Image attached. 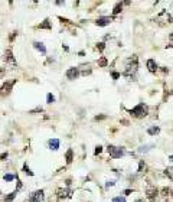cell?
Here are the masks:
<instances>
[{"label":"cell","instance_id":"1","mask_svg":"<svg viewBox=\"0 0 173 202\" xmlns=\"http://www.w3.org/2000/svg\"><path fill=\"white\" fill-rule=\"evenodd\" d=\"M137 71H138V59L136 55H133L131 58H129L125 61V69L123 72V76L127 78L129 81H134Z\"/></svg>","mask_w":173,"mask_h":202},{"label":"cell","instance_id":"2","mask_svg":"<svg viewBox=\"0 0 173 202\" xmlns=\"http://www.w3.org/2000/svg\"><path fill=\"white\" fill-rule=\"evenodd\" d=\"M129 113L131 114V116L137 117V118H143V117H146L147 114H149V107H147L146 104L140 103V104H137L133 110H130Z\"/></svg>","mask_w":173,"mask_h":202},{"label":"cell","instance_id":"3","mask_svg":"<svg viewBox=\"0 0 173 202\" xmlns=\"http://www.w3.org/2000/svg\"><path fill=\"white\" fill-rule=\"evenodd\" d=\"M107 150H108V154H110L113 159H120L123 154H124V147H118V146H113V144H110L108 147H107Z\"/></svg>","mask_w":173,"mask_h":202},{"label":"cell","instance_id":"4","mask_svg":"<svg viewBox=\"0 0 173 202\" xmlns=\"http://www.w3.org/2000/svg\"><path fill=\"white\" fill-rule=\"evenodd\" d=\"M157 195H159V189L156 188L154 185L151 183H147L146 185V196L149 201H154L156 198H157Z\"/></svg>","mask_w":173,"mask_h":202},{"label":"cell","instance_id":"5","mask_svg":"<svg viewBox=\"0 0 173 202\" xmlns=\"http://www.w3.org/2000/svg\"><path fill=\"white\" fill-rule=\"evenodd\" d=\"M45 199V192L42 189H38L29 195V202H42Z\"/></svg>","mask_w":173,"mask_h":202},{"label":"cell","instance_id":"6","mask_svg":"<svg viewBox=\"0 0 173 202\" xmlns=\"http://www.w3.org/2000/svg\"><path fill=\"white\" fill-rule=\"evenodd\" d=\"M81 75V72H80V68H76V67H72V68H69L67 71V78L68 80H76L78 76Z\"/></svg>","mask_w":173,"mask_h":202},{"label":"cell","instance_id":"7","mask_svg":"<svg viewBox=\"0 0 173 202\" xmlns=\"http://www.w3.org/2000/svg\"><path fill=\"white\" fill-rule=\"evenodd\" d=\"M14 82H16V80H10L7 81V82H5L3 85H2V88H0V92L5 95V94H9L10 91H12V88H13Z\"/></svg>","mask_w":173,"mask_h":202},{"label":"cell","instance_id":"8","mask_svg":"<svg viewBox=\"0 0 173 202\" xmlns=\"http://www.w3.org/2000/svg\"><path fill=\"white\" fill-rule=\"evenodd\" d=\"M111 22H113V18L104 16V18H98L97 20H95V25H97V26H108Z\"/></svg>","mask_w":173,"mask_h":202},{"label":"cell","instance_id":"9","mask_svg":"<svg viewBox=\"0 0 173 202\" xmlns=\"http://www.w3.org/2000/svg\"><path fill=\"white\" fill-rule=\"evenodd\" d=\"M56 195H58V198H61V199H64V198H71L72 189H69V188L58 189V191H56Z\"/></svg>","mask_w":173,"mask_h":202},{"label":"cell","instance_id":"10","mask_svg":"<svg viewBox=\"0 0 173 202\" xmlns=\"http://www.w3.org/2000/svg\"><path fill=\"white\" fill-rule=\"evenodd\" d=\"M146 67H147V69H149L150 72H156V71H157V64H156L154 59H147Z\"/></svg>","mask_w":173,"mask_h":202},{"label":"cell","instance_id":"11","mask_svg":"<svg viewBox=\"0 0 173 202\" xmlns=\"http://www.w3.org/2000/svg\"><path fill=\"white\" fill-rule=\"evenodd\" d=\"M59 144H61V142H59L58 139H51L49 140V143H48V146H49L51 150H58V149H59Z\"/></svg>","mask_w":173,"mask_h":202},{"label":"cell","instance_id":"12","mask_svg":"<svg viewBox=\"0 0 173 202\" xmlns=\"http://www.w3.org/2000/svg\"><path fill=\"white\" fill-rule=\"evenodd\" d=\"M5 61H6V62L16 64V61H14V58H13V54H12V51H10V49H6V52H5Z\"/></svg>","mask_w":173,"mask_h":202},{"label":"cell","instance_id":"13","mask_svg":"<svg viewBox=\"0 0 173 202\" xmlns=\"http://www.w3.org/2000/svg\"><path fill=\"white\" fill-rule=\"evenodd\" d=\"M33 46H35V49H38L40 52V54H46V48H45V45L42 43V42H33Z\"/></svg>","mask_w":173,"mask_h":202},{"label":"cell","instance_id":"14","mask_svg":"<svg viewBox=\"0 0 173 202\" xmlns=\"http://www.w3.org/2000/svg\"><path fill=\"white\" fill-rule=\"evenodd\" d=\"M39 29H48V30H51L52 29V25H51V20L49 19H45L43 22L39 25Z\"/></svg>","mask_w":173,"mask_h":202},{"label":"cell","instance_id":"15","mask_svg":"<svg viewBox=\"0 0 173 202\" xmlns=\"http://www.w3.org/2000/svg\"><path fill=\"white\" fill-rule=\"evenodd\" d=\"M65 159H67V163H68V165H69V163L74 160V150H72V149H68L67 154H65Z\"/></svg>","mask_w":173,"mask_h":202},{"label":"cell","instance_id":"16","mask_svg":"<svg viewBox=\"0 0 173 202\" xmlns=\"http://www.w3.org/2000/svg\"><path fill=\"white\" fill-rule=\"evenodd\" d=\"M147 133H149V134L150 136H156V134H159L160 133V129L159 127H150V129H149V130H147Z\"/></svg>","mask_w":173,"mask_h":202},{"label":"cell","instance_id":"17","mask_svg":"<svg viewBox=\"0 0 173 202\" xmlns=\"http://www.w3.org/2000/svg\"><path fill=\"white\" fill-rule=\"evenodd\" d=\"M16 195H18V191H14V192H10L7 196H5V201L6 202H10V201H13L14 198H16Z\"/></svg>","mask_w":173,"mask_h":202},{"label":"cell","instance_id":"18","mask_svg":"<svg viewBox=\"0 0 173 202\" xmlns=\"http://www.w3.org/2000/svg\"><path fill=\"white\" fill-rule=\"evenodd\" d=\"M121 9H123V3H117L114 7V10H113V14H118L121 12Z\"/></svg>","mask_w":173,"mask_h":202},{"label":"cell","instance_id":"19","mask_svg":"<svg viewBox=\"0 0 173 202\" xmlns=\"http://www.w3.org/2000/svg\"><path fill=\"white\" fill-rule=\"evenodd\" d=\"M3 179H5L6 182H12L13 179H16V176H14V175H9V173H7V175L3 176Z\"/></svg>","mask_w":173,"mask_h":202},{"label":"cell","instance_id":"20","mask_svg":"<svg viewBox=\"0 0 173 202\" xmlns=\"http://www.w3.org/2000/svg\"><path fill=\"white\" fill-rule=\"evenodd\" d=\"M143 169H146V165H144V162L140 160V163H138V173H143Z\"/></svg>","mask_w":173,"mask_h":202},{"label":"cell","instance_id":"21","mask_svg":"<svg viewBox=\"0 0 173 202\" xmlns=\"http://www.w3.org/2000/svg\"><path fill=\"white\" fill-rule=\"evenodd\" d=\"M113 202H127V201H125L124 196H115L113 198Z\"/></svg>","mask_w":173,"mask_h":202},{"label":"cell","instance_id":"22","mask_svg":"<svg viewBox=\"0 0 173 202\" xmlns=\"http://www.w3.org/2000/svg\"><path fill=\"white\" fill-rule=\"evenodd\" d=\"M23 170H25V173H26V175H29V176H33V172H32L30 169L27 167V165H25V166H23Z\"/></svg>","mask_w":173,"mask_h":202},{"label":"cell","instance_id":"23","mask_svg":"<svg viewBox=\"0 0 173 202\" xmlns=\"http://www.w3.org/2000/svg\"><path fill=\"white\" fill-rule=\"evenodd\" d=\"M46 101H48V104L55 103V97H53L52 94H48V97H46Z\"/></svg>","mask_w":173,"mask_h":202},{"label":"cell","instance_id":"24","mask_svg":"<svg viewBox=\"0 0 173 202\" xmlns=\"http://www.w3.org/2000/svg\"><path fill=\"white\" fill-rule=\"evenodd\" d=\"M98 65H100V67H105V65H107V59L102 56V58L98 61Z\"/></svg>","mask_w":173,"mask_h":202},{"label":"cell","instance_id":"25","mask_svg":"<svg viewBox=\"0 0 173 202\" xmlns=\"http://www.w3.org/2000/svg\"><path fill=\"white\" fill-rule=\"evenodd\" d=\"M164 173L169 176V179H172V166L169 167V169H166V170H164Z\"/></svg>","mask_w":173,"mask_h":202},{"label":"cell","instance_id":"26","mask_svg":"<svg viewBox=\"0 0 173 202\" xmlns=\"http://www.w3.org/2000/svg\"><path fill=\"white\" fill-rule=\"evenodd\" d=\"M97 48L100 51H104V48H105V43L104 42H100V43H97Z\"/></svg>","mask_w":173,"mask_h":202},{"label":"cell","instance_id":"27","mask_svg":"<svg viewBox=\"0 0 173 202\" xmlns=\"http://www.w3.org/2000/svg\"><path fill=\"white\" fill-rule=\"evenodd\" d=\"M111 76H113L114 80H118V78L121 76V74H118V72H113V74H111Z\"/></svg>","mask_w":173,"mask_h":202},{"label":"cell","instance_id":"28","mask_svg":"<svg viewBox=\"0 0 173 202\" xmlns=\"http://www.w3.org/2000/svg\"><path fill=\"white\" fill-rule=\"evenodd\" d=\"M101 152H102V147H101V146H97V147H95V152H94V153H95V154H100Z\"/></svg>","mask_w":173,"mask_h":202},{"label":"cell","instance_id":"29","mask_svg":"<svg viewBox=\"0 0 173 202\" xmlns=\"http://www.w3.org/2000/svg\"><path fill=\"white\" fill-rule=\"evenodd\" d=\"M169 192H170V191H169L167 188H163V189H162V193H163V196H167V193H169Z\"/></svg>","mask_w":173,"mask_h":202},{"label":"cell","instance_id":"30","mask_svg":"<svg viewBox=\"0 0 173 202\" xmlns=\"http://www.w3.org/2000/svg\"><path fill=\"white\" fill-rule=\"evenodd\" d=\"M42 111H43V108H42V107H38V108H35V110H32L30 113H42Z\"/></svg>","mask_w":173,"mask_h":202},{"label":"cell","instance_id":"31","mask_svg":"<svg viewBox=\"0 0 173 202\" xmlns=\"http://www.w3.org/2000/svg\"><path fill=\"white\" fill-rule=\"evenodd\" d=\"M123 193H124V195H130V193H133V189H125Z\"/></svg>","mask_w":173,"mask_h":202},{"label":"cell","instance_id":"32","mask_svg":"<svg viewBox=\"0 0 173 202\" xmlns=\"http://www.w3.org/2000/svg\"><path fill=\"white\" fill-rule=\"evenodd\" d=\"M0 159H2V160L7 159V153H2V154H0Z\"/></svg>","mask_w":173,"mask_h":202}]
</instances>
